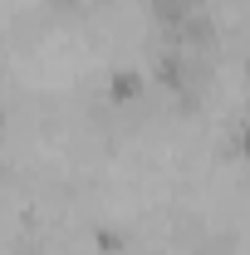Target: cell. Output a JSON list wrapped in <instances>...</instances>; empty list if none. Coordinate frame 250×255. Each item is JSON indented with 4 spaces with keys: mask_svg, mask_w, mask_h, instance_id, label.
<instances>
[{
    "mask_svg": "<svg viewBox=\"0 0 250 255\" xmlns=\"http://www.w3.org/2000/svg\"><path fill=\"white\" fill-rule=\"evenodd\" d=\"M147 94V79L137 69H113L108 74V103H137Z\"/></svg>",
    "mask_w": 250,
    "mask_h": 255,
    "instance_id": "obj_1",
    "label": "cell"
}]
</instances>
